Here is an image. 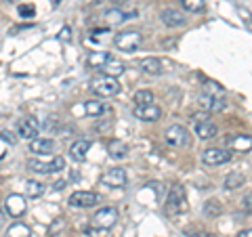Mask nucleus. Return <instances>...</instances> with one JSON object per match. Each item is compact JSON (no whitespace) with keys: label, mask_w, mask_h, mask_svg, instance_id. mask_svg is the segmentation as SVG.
Returning a JSON list of instances; mask_svg holds the SVG:
<instances>
[{"label":"nucleus","mask_w":252,"mask_h":237,"mask_svg":"<svg viewBox=\"0 0 252 237\" xmlns=\"http://www.w3.org/2000/svg\"><path fill=\"white\" fill-rule=\"evenodd\" d=\"M200 105L204 109H208V112H223V109L227 107L225 90L215 82L206 84V90L200 92Z\"/></svg>","instance_id":"f257e3e1"},{"label":"nucleus","mask_w":252,"mask_h":237,"mask_svg":"<svg viewBox=\"0 0 252 237\" xmlns=\"http://www.w3.org/2000/svg\"><path fill=\"white\" fill-rule=\"evenodd\" d=\"M143 34L137 30H126V31H120V34H116L114 38V44H116V49H120L124 53H135L139 51L141 46H143Z\"/></svg>","instance_id":"f03ea898"},{"label":"nucleus","mask_w":252,"mask_h":237,"mask_svg":"<svg viewBox=\"0 0 252 237\" xmlns=\"http://www.w3.org/2000/svg\"><path fill=\"white\" fill-rule=\"evenodd\" d=\"M91 90L97 94V97H116V94L122 90V86H120V82H118L116 78H109V76L103 74V76L93 78Z\"/></svg>","instance_id":"7ed1b4c3"},{"label":"nucleus","mask_w":252,"mask_h":237,"mask_svg":"<svg viewBox=\"0 0 252 237\" xmlns=\"http://www.w3.org/2000/svg\"><path fill=\"white\" fill-rule=\"evenodd\" d=\"M193 130L198 134V139H202V141L215 139L217 132H219L217 124L210 120L208 114H193Z\"/></svg>","instance_id":"20e7f679"},{"label":"nucleus","mask_w":252,"mask_h":237,"mask_svg":"<svg viewBox=\"0 0 252 237\" xmlns=\"http://www.w3.org/2000/svg\"><path fill=\"white\" fill-rule=\"evenodd\" d=\"M28 168L36 175H55V172L65 170V160L61 155H55L51 162H40V160H30Z\"/></svg>","instance_id":"39448f33"},{"label":"nucleus","mask_w":252,"mask_h":237,"mask_svg":"<svg viewBox=\"0 0 252 237\" xmlns=\"http://www.w3.org/2000/svg\"><path fill=\"white\" fill-rule=\"evenodd\" d=\"M166 210L170 214H183L187 212V197H185V189L181 185H172L168 191V200H166Z\"/></svg>","instance_id":"423d86ee"},{"label":"nucleus","mask_w":252,"mask_h":237,"mask_svg":"<svg viewBox=\"0 0 252 237\" xmlns=\"http://www.w3.org/2000/svg\"><path fill=\"white\" fill-rule=\"evenodd\" d=\"M91 223L94 229H99V231H109L116 223H118V210L114 206H107V208H101L93 214Z\"/></svg>","instance_id":"0eeeda50"},{"label":"nucleus","mask_w":252,"mask_h":237,"mask_svg":"<svg viewBox=\"0 0 252 237\" xmlns=\"http://www.w3.org/2000/svg\"><path fill=\"white\" fill-rule=\"evenodd\" d=\"M164 139H166V143L170 147H187L191 143V132L181 124H172L166 128V132H164Z\"/></svg>","instance_id":"6e6552de"},{"label":"nucleus","mask_w":252,"mask_h":237,"mask_svg":"<svg viewBox=\"0 0 252 237\" xmlns=\"http://www.w3.org/2000/svg\"><path fill=\"white\" fill-rule=\"evenodd\" d=\"M126 183H128V175L124 168H109L101 177V185L109 189H124Z\"/></svg>","instance_id":"1a4fd4ad"},{"label":"nucleus","mask_w":252,"mask_h":237,"mask_svg":"<svg viewBox=\"0 0 252 237\" xmlns=\"http://www.w3.org/2000/svg\"><path fill=\"white\" fill-rule=\"evenodd\" d=\"M233 153L229 149H220V147H210L202 153V162L206 166H223L227 162H231Z\"/></svg>","instance_id":"9d476101"},{"label":"nucleus","mask_w":252,"mask_h":237,"mask_svg":"<svg viewBox=\"0 0 252 237\" xmlns=\"http://www.w3.org/2000/svg\"><path fill=\"white\" fill-rule=\"evenodd\" d=\"M99 200H101L99 193H94V191H74L69 195L67 204L72 208H93L99 204Z\"/></svg>","instance_id":"9b49d317"},{"label":"nucleus","mask_w":252,"mask_h":237,"mask_svg":"<svg viewBox=\"0 0 252 237\" xmlns=\"http://www.w3.org/2000/svg\"><path fill=\"white\" fill-rule=\"evenodd\" d=\"M132 114H135V118H137V120H141V122H158V120L162 118V109L158 107L156 103H149V105H135Z\"/></svg>","instance_id":"f8f14e48"},{"label":"nucleus","mask_w":252,"mask_h":237,"mask_svg":"<svg viewBox=\"0 0 252 237\" xmlns=\"http://www.w3.org/2000/svg\"><path fill=\"white\" fill-rule=\"evenodd\" d=\"M17 132L19 137L23 139H36L38 134H40V122L36 120V118H21L17 122Z\"/></svg>","instance_id":"ddd939ff"},{"label":"nucleus","mask_w":252,"mask_h":237,"mask_svg":"<svg viewBox=\"0 0 252 237\" xmlns=\"http://www.w3.org/2000/svg\"><path fill=\"white\" fill-rule=\"evenodd\" d=\"M160 19H162V23L166 28H181V26H185L187 23V17L177 9H164L160 13Z\"/></svg>","instance_id":"4468645a"},{"label":"nucleus","mask_w":252,"mask_h":237,"mask_svg":"<svg viewBox=\"0 0 252 237\" xmlns=\"http://www.w3.org/2000/svg\"><path fill=\"white\" fill-rule=\"evenodd\" d=\"M6 212H9V216L13 218H19L23 216V212H26V197L23 195H17V193H13L6 197Z\"/></svg>","instance_id":"2eb2a0df"},{"label":"nucleus","mask_w":252,"mask_h":237,"mask_svg":"<svg viewBox=\"0 0 252 237\" xmlns=\"http://www.w3.org/2000/svg\"><path fill=\"white\" fill-rule=\"evenodd\" d=\"M55 147H57V143H55L53 139L36 137V139L30 141V151H32V153H38V155H42V153H53Z\"/></svg>","instance_id":"dca6fc26"},{"label":"nucleus","mask_w":252,"mask_h":237,"mask_svg":"<svg viewBox=\"0 0 252 237\" xmlns=\"http://www.w3.org/2000/svg\"><path fill=\"white\" fill-rule=\"evenodd\" d=\"M89 149H91V141L80 139V141H76V143L69 147V155H72L74 162H84L86 160V153H89Z\"/></svg>","instance_id":"f3484780"},{"label":"nucleus","mask_w":252,"mask_h":237,"mask_svg":"<svg viewBox=\"0 0 252 237\" xmlns=\"http://www.w3.org/2000/svg\"><path fill=\"white\" fill-rule=\"evenodd\" d=\"M107 151L114 160H124V157L128 155V145H126L122 139H112L107 143Z\"/></svg>","instance_id":"a211bd4d"},{"label":"nucleus","mask_w":252,"mask_h":237,"mask_svg":"<svg viewBox=\"0 0 252 237\" xmlns=\"http://www.w3.org/2000/svg\"><path fill=\"white\" fill-rule=\"evenodd\" d=\"M244 183H246V175L244 172H229L225 178V189L227 191H233L238 187H244Z\"/></svg>","instance_id":"6ab92c4d"},{"label":"nucleus","mask_w":252,"mask_h":237,"mask_svg":"<svg viewBox=\"0 0 252 237\" xmlns=\"http://www.w3.org/2000/svg\"><path fill=\"white\" fill-rule=\"evenodd\" d=\"M4 237H32V229L26 223H13L9 229H6V235Z\"/></svg>","instance_id":"aec40b11"},{"label":"nucleus","mask_w":252,"mask_h":237,"mask_svg":"<svg viewBox=\"0 0 252 237\" xmlns=\"http://www.w3.org/2000/svg\"><path fill=\"white\" fill-rule=\"evenodd\" d=\"M141 69H143L145 74H160L162 72V61L160 59H156V57H145L143 61H141Z\"/></svg>","instance_id":"412c9836"},{"label":"nucleus","mask_w":252,"mask_h":237,"mask_svg":"<svg viewBox=\"0 0 252 237\" xmlns=\"http://www.w3.org/2000/svg\"><path fill=\"white\" fill-rule=\"evenodd\" d=\"M114 57L109 53H105V51H99V53H91L89 55V65H93V67H101L103 69V65L105 63H109Z\"/></svg>","instance_id":"4be33fe9"},{"label":"nucleus","mask_w":252,"mask_h":237,"mask_svg":"<svg viewBox=\"0 0 252 237\" xmlns=\"http://www.w3.org/2000/svg\"><path fill=\"white\" fill-rule=\"evenodd\" d=\"M128 17H130V13H126V11H122V9H109V11L105 13V19H107L109 26H118V23L126 21Z\"/></svg>","instance_id":"5701e85b"},{"label":"nucleus","mask_w":252,"mask_h":237,"mask_svg":"<svg viewBox=\"0 0 252 237\" xmlns=\"http://www.w3.org/2000/svg\"><path fill=\"white\" fill-rule=\"evenodd\" d=\"M124 63L122 61H116V59H112L109 63H105L103 65V72H105V76H109V78H118V76H122L124 74Z\"/></svg>","instance_id":"b1692460"},{"label":"nucleus","mask_w":252,"mask_h":237,"mask_svg":"<svg viewBox=\"0 0 252 237\" xmlns=\"http://www.w3.org/2000/svg\"><path fill=\"white\" fill-rule=\"evenodd\" d=\"M181 9L187 11V13H202L206 9V2L204 0H179Z\"/></svg>","instance_id":"393cba45"},{"label":"nucleus","mask_w":252,"mask_h":237,"mask_svg":"<svg viewBox=\"0 0 252 237\" xmlns=\"http://www.w3.org/2000/svg\"><path fill=\"white\" fill-rule=\"evenodd\" d=\"M202 212H204V216L217 218L220 212H223V206H220V202H217V200H208V202H204Z\"/></svg>","instance_id":"a878e982"},{"label":"nucleus","mask_w":252,"mask_h":237,"mask_svg":"<svg viewBox=\"0 0 252 237\" xmlns=\"http://www.w3.org/2000/svg\"><path fill=\"white\" fill-rule=\"evenodd\" d=\"M84 109H86V114H89V116H101V114L107 112V105L101 103L99 99H93V101H86Z\"/></svg>","instance_id":"bb28decb"},{"label":"nucleus","mask_w":252,"mask_h":237,"mask_svg":"<svg viewBox=\"0 0 252 237\" xmlns=\"http://www.w3.org/2000/svg\"><path fill=\"white\" fill-rule=\"evenodd\" d=\"M44 195V185L40 180H26V197H40Z\"/></svg>","instance_id":"cd10ccee"},{"label":"nucleus","mask_w":252,"mask_h":237,"mask_svg":"<svg viewBox=\"0 0 252 237\" xmlns=\"http://www.w3.org/2000/svg\"><path fill=\"white\" fill-rule=\"evenodd\" d=\"M156 97H154V92L152 90H137L135 92V103L137 105H149V103H154Z\"/></svg>","instance_id":"c85d7f7f"},{"label":"nucleus","mask_w":252,"mask_h":237,"mask_svg":"<svg viewBox=\"0 0 252 237\" xmlns=\"http://www.w3.org/2000/svg\"><path fill=\"white\" fill-rule=\"evenodd\" d=\"M63 229H65V220H63V218H55L51 223V227H49V237H55L57 233H61Z\"/></svg>","instance_id":"c756f323"},{"label":"nucleus","mask_w":252,"mask_h":237,"mask_svg":"<svg viewBox=\"0 0 252 237\" xmlns=\"http://www.w3.org/2000/svg\"><path fill=\"white\" fill-rule=\"evenodd\" d=\"M19 15L23 19H32L36 15V9H34V4H19Z\"/></svg>","instance_id":"7c9ffc66"},{"label":"nucleus","mask_w":252,"mask_h":237,"mask_svg":"<svg viewBox=\"0 0 252 237\" xmlns=\"http://www.w3.org/2000/svg\"><path fill=\"white\" fill-rule=\"evenodd\" d=\"M0 139H2L4 143H9V145H15V143H17V139H15V134H13L11 130H2V132H0Z\"/></svg>","instance_id":"2f4dec72"},{"label":"nucleus","mask_w":252,"mask_h":237,"mask_svg":"<svg viewBox=\"0 0 252 237\" xmlns=\"http://www.w3.org/2000/svg\"><path fill=\"white\" fill-rule=\"evenodd\" d=\"M59 38H61L63 42H69V40H72V28H67V26L63 28V30H61V34H59Z\"/></svg>","instance_id":"473e14b6"},{"label":"nucleus","mask_w":252,"mask_h":237,"mask_svg":"<svg viewBox=\"0 0 252 237\" xmlns=\"http://www.w3.org/2000/svg\"><path fill=\"white\" fill-rule=\"evenodd\" d=\"M63 187H65V180H57V183L53 185V189H55V191H61Z\"/></svg>","instance_id":"72a5a7b5"},{"label":"nucleus","mask_w":252,"mask_h":237,"mask_svg":"<svg viewBox=\"0 0 252 237\" xmlns=\"http://www.w3.org/2000/svg\"><path fill=\"white\" fill-rule=\"evenodd\" d=\"M238 237H252V231H250V229H244V231L238 233Z\"/></svg>","instance_id":"f704fd0d"},{"label":"nucleus","mask_w":252,"mask_h":237,"mask_svg":"<svg viewBox=\"0 0 252 237\" xmlns=\"http://www.w3.org/2000/svg\"><path fill=\"white\" fill-rule=\"evenodd\" d=\"M244 206H246V210H250V193L244 197Z\"/></svg>","instance_id":"c9c22d12"},{"label":"nucleus","mask_w":252,"mask_h":237,"mask_svg":"<svg viewBox=\"0 0 252 237\" xmlns=\"http://www.w3.org/2000/svg\"><path fill=\"white\" fill-rule=\"evenodd\" d=\"M4 220H6V216H4V212H2V210H0V227H2V225H4Z\"/></svg>","instance_id":"e433bc0d"},{"label":"nucleus","mask_w":252,"mask_h":237,"mask_svg":"<svg viewBox=\"0 0 252 237\" xmlns=\"http://www.w3.org/2000/svg\"><path fill=\"white\" fill-rule=\"evenodd\" d=\"M191 237H212V235H208V233H195V235H191Z\"/></svg>","instance_id":"4c0bfd02"},{"label":"nucleus","mask_w":252,"mask_h":237,"mask_svg":"<svg viewBox=\"0 0 252 237\" xmlns=\"http://www.w3.org/2000/svg\"><path fill=\"white\" fill-rule=\"evenodd\" d=\"M4 2H17V0H4Z\"/></svg>","instance_id":"58836bf2"}]
</instances>
